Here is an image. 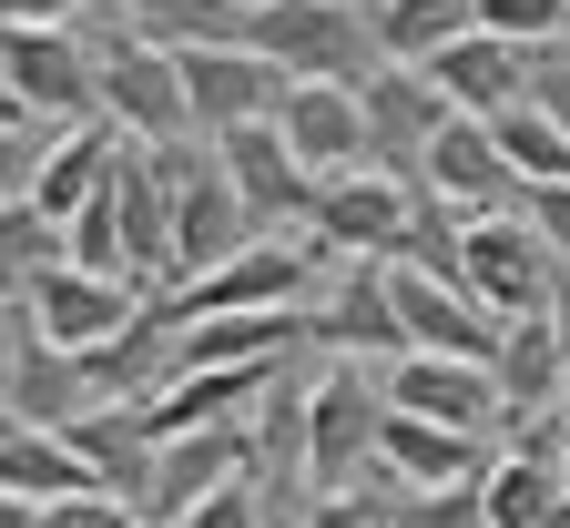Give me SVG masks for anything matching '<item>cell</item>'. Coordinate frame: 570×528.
<instances>
[{"label":"cell","instance_id":"obj_1","mask_svg":"<svg viewBox=\"0 0 570 528\" xmlns=\"http://www.w3.org/2000/svg\"><path fill=\"white\" fill-rule=\"evenodd\" d=\"M245 41L265 61H285L296 82H377V0H265L245 21Z\"/></svg>","mask_w":570,"mask_h":528},{"label":"cell","instance_id":"obj_2","mask_svg":"<svg viewBox=\"0 0 570 528\" xmlns=\"http://www.w3.org/2000/svg\"><path fill=\"white\" fill-rule=\"evenodd\" d=\"M0 102L41 132H71L102 112V51H82L71 31H41V21H11L0 31Z\"/></svg>","mask_w":570,"mask_h":528},{"label":"cell","instance_id":"obj_3","mask_svg":"<svg viewBox=\"0 0 570 528\" xmlns=\"http://www.w3.org/2000/svg\"><path fill=\"white\" fill-rule=\"evenodd\" d=\"M377 427H387V387H367V366L336 356L306 387V488L356 498V478H377Z\"/></svg>","mask_w":570,"mask_h":528},{"label":"cell","instance_id":"obj_4","mask_svg":"<svg viewBox=\"0 0 570 528\" xmlns=\"http://www.w3.org/2000/svg\"><path fill=\"white\" fill-rule=\"evenodd\" d=\"M174 153V285H194V275H214L225 255H245L265 223L245 213V193H235V173H225V153H184V142H164Z\"/></svg>","mask_w":570,"mask_h":528},{"label":"cell","instance_id":"obj_5","mask_svg":"<svg viewBox=\"0 0 570 528\" xmlns=\"http://www.w3.org/2000/svg\"><path fill=\"white\" fill-rule=\"evenodd\" d=\"M407 223H417V183L407 173H377V163H356V173H326V193H316V213H306V235H316V255H407Z\"/></svg>","mask_w":570,"mask_h":528},{"label":"cell","instance_id":"obj_6","mask_svg":"<svg viewBox=\"0 0 570 528\" xmlns=\"http://www.w3.org/2000/svg\"><path fill=\"white\" fill-rule=\"evenodd\" d=\"M306 285H316V245H285V235H255L245 255H225L214 275L174 285L164 306L194 326V316H275V306H306Z\"/></svg>","mask_w":570,"mask_h":528},{"label":"cell","instance_id":"obj_7","mask_svg":"<svg viewBox=\"0 0 570 528\" xmlns=\"http://www.w3.org/2000/svg\"><path fill=\"white\" fill-rule=\"evenodd\" d=\"M174 61H184V102H194V132H204V142L235 132V122H275L285 92H296V71L265 61L255 41H194V51H174Z\"/></svg>","mask_w":570,"mask_h":528},{"label":"cell","instance_id":"obj_8","mask_svg":"<svg viewBox=\"0 0 570 528\" xmlns=\"http://www.w3.org/2000/svg\"><path fill=\"white\" fill-rule=\"evenodd\" d=\"M550 245L530 235L520 213H469V295L499 316V326H520V316H550Z\"/></svg>","mask_w":570,"mask_h":528},{"label":"cell","instance_id":"obj_9","mask_svg":"<svg viewBox=\"0 0 570 528\" xmlns=\"http://www.w3.org/2000/svg\"><path fill=\"white\" fill-rule=\"evenodd\" d=\"M102 112H112L132 142H184V132H194L184 61L154 51V41H132V31H112V41H102Z\"/></svg>","mask_w":570,"mask_h":528},{"label":"cell","instance_id":"obj_10","mask_svg":"<svg viewBox=\"0 0 570 528\" xmlns=\"http://www.w3.org/2000/svg\"><path fill=\"white\" fill-rule=\"evenodd\" d=\"M356 102H367V163L377 173H428V142L449 132V92L428 82L417 61H387L377 82H356Z\"/></svg>","mask_w":570,"mask_h":528},{"label":"cell","instance_id":"obj_11","mask_svg":"<svg viewBox=\"0 0 570 528\" xmlns=\"http://www.w3.org/2000/svg\"><path fill=\"white\" fill-rule=\"evenodd\" d=\"M112 213H122V245H132V285L174 295V153H164V142H122Z\"/></svg>","mask_w":570,"mask_h":528},{"label":"cell","instance_id":"obj_12","mask_svg":"<svg viewBox=\"0 0 570 528\" xmlns=\"http://www.w3.org/2000/svg\"><path fill=\"white\" fill-rule=\"evenodd\" d=\"M387 407L407 417H439L459 437H489L499 417H510V397H499V366H469V356H387Z\"/></svg>","mask_w":570,"mask_h":528},{"label":"cell","instance_id":"obj_13","mask_svg":"<svg viewBox=\"0 0 570 528\" xmlns=\"http://www.w3.org/2000/svg\"><path fill=\"white\" fill-rule=\"evenodd\" d=\"M214 153H225V173H235V193H245V213L265 223V235H285V223H306L316 213V173L296 163V142H285L275 122H235V132H214Z\"/></svg>","mask_w":570,"mask_h":528},{"label":"cell","instance_id":"obj_14","mask_svg":"<svg viewBox=\"0 0 570 528\" xmlns=\"http://www.w3.org/2000/svg\"><path fill=\"white\" fill-rule=\"evenodd\" d=\"M397 275V316H407V346L417 356H469V366H499V326L469 285H449V275H428V265H387Z\"/></svg>","mask_w":570,"mask_h":528},{"label":"cell","instance_id":"obj_15","mask_svg":"<svg viewBox=\"0 0 570 528\" xmlns=\"http://www.w3.org/2000/svg\"><path fill=\"white\" fill-rule=\"evenodd\" d=\"M154 295L142 285H122V275H82V265H61V275H41V295H31V326L51 336V346H71V356H92V346H112Z\"/></svg>","mask_w":570,"mask_h":528},{"label":"cell","instance_id":"obj_16","mask_svg":"<svg viewBox=\"0 0 570 528\" xmlns=\"http://www.w3.org/2000/svg\"><path fill=\"white\" fill-rule=\"evenodd\" d=\"M439 203H459V213H510L520 203V163L499 153V132L479 122V112H449V132L428 142V173H417Z\"/></svg>","mask_w":570,"mask_h":528},{"label":"cell","instance_id":"obj_17","mask_svg":"<svg viewBox=\"0 0 570 528\" xmlns=\"http://www.w3.org/2000/svg\"><path fill=\"white\" fill-rule=\"evenodd\" d=\"M428 82L449 92V112H510V102H530V71H540V51H520V41H499V31H459L439 61H417Z\"/></svg>","mask_w":570,"mask_h":528},{"label":"cell","instance_id":"obj_18","mask_svg":"<svg viewBox=\"0 0 570 528\" xmlns=\"http://www.w3.org/2000/svg\"><path fill=\"white\" fill-rule=\"evenodd\" d=\"M275 132L296 142V163L326 183V173H356L367 163V102H356V82H296L275 112Z\"/></svg>","mask_w":570,"mask_h":528},{"label":"cell","instance_id":"obj_19","mask_svg":"<svg viewBox=\"0 0 570 528\" xmlns=\"http://www.w3.org/2000/svg\"><path fill=\"white\" fill-rule=\"evenodd\" d=\"M11 316H21V306H11ZM11 397H21V427H71V417H92V407H102L92 366L71 356V346H51L31 316L11 326Z\"/></svg>","mask_w":570,"mask_h":528},{"label":"cell","instance_id":"obj_20","mask_svg":"<svg viewBox=\"0 0 570 528\" xmlns=\"http://www.w3.org/2000/svg\"><path fill=\"white\" fill-rule=\"evenodd\" d=\"M377 478L387 488H469V478H489V447L459 437V427H439V417L387 407V427H377Z\"/></svg>","mask_w":570,"mask_h":528},{"label":"cell","instance_id":"obj_21","mask_svg":"<svg viewBox=\"0 0 570 528\" xmlns=\"http://www.w3.org/2000/svg\"><path fill=\"white\" fill-rule=\"evenodd\" d=\"M316 346H336V356H407V316H397L387 255H356V265H346L336 306L316 316Z\"/></svg>","mask_w":570,"mask_h":528},{"label":"cell","instance_id":"obj_22","mask_svg":"<svg viewBox=\"0 0 570 528\" xmlns=\"http://www.w3.org/2000/svg\"><path fill=\"white\" fill-rule=\"evenodd\" d=\"M122 142H132V132H122L112 112H92V122H71V132H51V153H41V173H31V203L71 223V213H82V203H92V193L112 183V163H122Z\"/></svg>","mask_w":570,"mask_h":528},{"label":"cell","instance_id":"obj_23","mask_svg":"<svg viewBox=\"0 0 570 528\" xmlns=\"http://www.w3.org/2000/svg\"><path fill=\"white\" fill-rule=\"evenodd\" d=\"M61 437L82 447V468H92V478H102L112 498H132V508L154 498V468H164V437L142 427V407H92V417H71Z\"/></svg>","mask_w":570,"mask_h":528},{"label":"cell","instance_id":"obj_24","mask_svg":"<svg viewBox=\"0 0 570 528\" xmlns=\"http://www.w3.org/2000/svg\"><path fill=\"white\" fill-rule=\"evenodd\" d=\"M499 397H510V427H540L550 407H570V366H560V326L520 316L499 336Z\"/></svg>","mask_w":570,"mask_h":528},{"label":"cell","instance_id":"obj_25","mask_svg":"<svg viewBox=\"0 0 570 528\" xmlns=\"http://www.w3.org/2000/svg\"><path fill=\"white\" fill-rule=\"evenodd\" d=\"M479 498H489V528H570V488H560V458L550 447H510V458H489V478H479Z\"/></svg>","mask_w":570,"mask_h":528},{"label":"cell","instance_id":"obj_26","mask_svg":"<svg viewBox=\"0 0 570 528\" xmlns=\"http://www.w3.org/2000/svg\"><path fill=\"white\" fill-rule=\"evenodd\" d=\"M0 488L31 498V508H51V498H82L102 478L82 468V447H71L61 427H11V437H0Z\"/></svg>","mask_w":570,"mask_h":528},{"label":"cell","instance_id":"obj_27","mask_svg":"<svg viewBox=\"0 0 570 528\" xmlns=\"http://www.w3.org/2000/svg\"><path fill=\"white\" fill-rule=\"evenodd\" d=\"M71 265V223L41 203H0V306H31L41 275Z\"/></svg>","mask_w":570,"mask_h":528},{"label":"cell","instance_id":"obj_28","mask_svg":"<svg viewBox=\"0 0 570 528\" xmlns=\"http://www.w3.org/2000/svg\"><path fill=\"white\" fill-rule=\"evenodd\" d=\"M122 31L132 41H154V51H194V41H245L255 11H235V0H112Z\"/></svg>","mask_w":570,"mask_h":528},{"label":"cell","instance_id":"obj_29","mask_svg":"<svg viewBox=\"0 0 570 528\" xmlns=\"http://www.w3.org/2000/svg\"><path fill=\"white\" fill-rule=\"evenodd\" d=\"M459 31H479V0H377V51L387 61H439Z\"/></svg>","mask_w":570,"mask_h":528},{"label":"cell","instance_id":"obj_30","mask_svg":"<svg viewBox=\"0 0 570 528\" xmlns=\"http://www.w3.org/2000/svg\"><path fill=\"white\" fill-rule=\"evenodd\" d=\"M499 132V153L520 163V183H570V132L540 112V102H510V112H489Z\"/></svg>","mask_w":570,"mask_h":528},{"label":"cell","instance_id":"obj_31","mask_svg":"<svg viewBox=\"0 0 570 528\" xmlns=\"http://www.w3.org/2000/svg\"><path fill=\"white\" fill-rule=\"evenodd\" d=\"M255 478L265 488H306V387H275L255 417Z\"/></svg>","mask_w":570,"mask_h":528},{"label":"cell","instance_id":"obj_32","mask_svg":"<svg viewBox=\"0 0 570 528\" xmlns=\"http://www.w3.org/2000/svg\"><path fill=\"white\" fill-rule=\"evenodd\" d=\"M174 528H285V518H275V488H265L255 468H235V478L214 488V498H194Z\"/></svg>","mask_w":570,"mask_h":528},{"label":"cell","instance_id":"obj_33","mask_svg":"<svg viewBox=\"0 0 570 528\" xmlns=\"http://www.w3.org/2000/svg\"><path fill=\"white\" fill-rule=\"evenodd\" d=\"M560 21H570V0H479V31L520 41V51H550V41H560Z\"/></svg>","mask_w":570,"mask_h":528},{"label":"cell","instance_id":"obj_34","mask_svg":"<svg viewBox=\"0 0 570 528\" xmlns=\"http://www.w3.org/2000/svg\"><path fill=\"white\" fill-rule=\"evenodd\" d=\"M41 153H51V132H41V122H21L11 102H0V203H31Z\"/></svg>","mask_w":570,"mask_h":528},{"label":"cell","instance_id":"obj_35","mask_svg":"<svg viewBox=\"0 0 570 528\" xmlns=\"http://www.w3.org/2000/svg\"><path fill=\"white\" fill-rule=\"evenodd\" d=\"M397 518H407V528H489V498H479V478H469V488H407Z\"/></svg>","mask_w":570,"mask_h":528},{"label":"cell","instance_id":"obj_36","mask_svg":"<svg viewBox=\"0 0 570 528\" xmlns=\"http://www.w3.org/2000/svg\"><path fill=\"white\" fill-rule=\"evenodd\" d=\"M142 508L132 498H112V488H82V498H51V508H31V528H132Z\"/></svg>","mask_w":570,"mask_h":528},{"label":"cell","instance_id":"obj_37","mask_svg":"<svg viewBox=\"0 0 570 528\" xmlns=\"http://www.w3.org/2000/svg\"><path fill=\"white\" fill-rule=\"evenodd\" d=\"M530 235L550 245V255H570V183H520V203H510Z\"/></svg>","mask_w":570,"mask_h":528},{"label":"cell","instance_id":"obj_38","mask_svg":"<svg viewBox=\"0 0 570 528\" xmlns=\"http://www.w3.org/2000/svg\"><path fill=\"white\" fill-rule=\"evenodd\" d=\"M530 102L570 132V51H560V41H550V51H540V71H530Z\"/></svg>","mask_w":570,"mask_h":528},{"label":"cell","instance_id":"obj_39","mask_svg":"<svg viewBox=\"0 0 570 528\" xmlns=\"http://www.w3.org/2000/svg\"><path fill=\"white\" fill-rule=\"evenodd\" d=\"M82 11H92V0H0V31H11V21H41V31H71Z\"/></svg>","mask_w":570,"mask_h":528},{"label":"cell","instance_id":"obj_40","mask_svg":"<svg viewBox=\"0 0 570 528\" xmlns=\"http://www.w3.org/2000/svg\"><path fill=\"white\" fill-rule=\"evenodd\" d=\"M21 427V397H11V306H0V437Z\"/></svg>","mask_w":570,"mask_h":528},{"label":"cell","instance_id":"obj_41","mask_svg":"<svg viewBox=\"0 0 570 528\" xmlns=\"http://www.w3.org/2000/svg\"><path fill=\"white\" fill-rule=\"evenodd\" d=\"M550 326H560V366H570V285L550 295Z\"/></svg>","mask_w":570,"mask_h":528},{"label":"cell","instance_id":"obj_42","mask_svg":"<svg viewBox=\"0 0 570 528\" xmlns=\"http://www.w3.org/2000/svg\"><path fill=\"white\" fill-rule=\"evenodd\" d=\"M0 528H31V498H11V488H0Z\"/></svg>","mask_w":570,"mask_h":528},{"label":"cell","instance_id":"obj_43","mask_svg":"<svg viewBox=\"0 0 570 528\" xmlns=\"http://www.w3.org/2000/svg\"><path fill=\"white\" fill-rule=\"evenodd\" d=\"M560 488H570V447H560Z\"/></svg>","mask_w":570,"mask_h":528},{"label":"cell","instance_id":"obj_44","mask_svg":"<svg viewBox=\"0 0 570 528\" xmlns=\"http://www.w3.org/2000/svg\"><path fill=\"white\" fill-rule=\"evenodd\" d=\"M235 11H265V0H235Z\"/></svg>","mask_w":570,"mask_h":528},{"label":"cell","instance_id":"obj_45","mask_svg":"<svg viewBox=\"0 0 570 528\" xmlns=\"http://www.w3.org/2000/svg\"><path fill=\"white\" fill-rule=\"evenodd\" d=\"M132 528H164V518H132Z\"/></svg>","mask_w":570,"mask_h":528},{"label":"cell","instance_id":"obj_46","mask_svg":"<svg viewBox=\"0 0 570 528\" xmlns=\"http://www.w3.org/2000/svg\"><path fill=\"white\" fill-rule=\"evenodd\" d=\"M560 51H570V21H560Z\"/></svg>","mask_w":570,"mask_h":528},{"label":"cell","instance_id":"obj_47","mask_svg":"<svg viewBox=\"0 0 570 528\" xmlns=\"http://www.w3.org/2000/svg\"><path fill=\"white\" fill-rule=\"evenodd\" d=\"M377 528H407V518H377Z\"/></svg>","mask_w":570,"mask_h":528}]
</instances>
